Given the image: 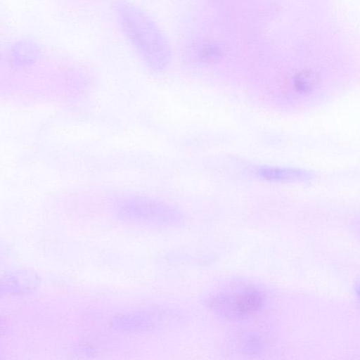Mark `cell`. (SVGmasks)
<instances>
[{
  "label": "cell",
  "mask_w": 360,
  "mask_h": 360,
  "mask_svg": "<svg viewBox=\"0 0 360 360\" xmlns=\"http://www.w3.org/2000/svg\"><path fill=\"white\" fill-rule=\"evenodd\" d=\"M262 294L252 286H242L236 290L221 292L211 298L210 308L220 316L230 319H241L260 309Z\"/></svg>",
  "instance_id": "cell-3"
},
{
  "label": "cell",
  "mask_w": 360,
  "mask_h": 360,
  "mask_svg": "<svg viewBox=\"0 0 360 360\" xmlns=\"http://www.w3.org/2000/svg\"><path fill=\"white\" fill-rule=\"evenodd\" d=\"M122 220L153 226H172L182 223L183 217L176 209L161 202L143 197L126 199L117 207Z\"/></svg>",
  "instance_id": "cell-2"
},
{
  "label": "cell",
  "mask_w": 360,
  "mask_h": 360,
  "mask_svg": "<svg viewBox=\"0 0 360 360\" xmlns=\"http://www.w3.org/2000/svg\"><path fill=\"white\" fill-rule=\"evenodd\" d=\"M116 12L121 29L143 60L155 70L170 63L172 49L159 27L145 12L134 4L119 1Z\"/></svg>",
  "instance_id": "cell-1"
},
{
  "label": "cell",
  "mask_w": 360,
  "mask_h": 360,
  "mask_svg": "<svg viewBox=\"0 0 360 360\" xmlns=\"http://www.w3.org/2000/svg\"><path fill=\"white\" fill-rule=\"evenodd\" d=\"M316 80L310 73H301L298 75L294 81L296 90L300 93H307L315 86Z\"/></svg>",
  "instance_id": "cell-7"
},
{
  "label": "cell",
  "mask_w": 360,
  "mask_h": 360,
  "mask_svg": "<svg viewBox=\"0 0 360 360\" xmlns=\"http://www.w3.org/2000/svg\"><path fill=\"white\" fill-rule=\"evenodd\" d=\"M153 316L150 313L126 314L116 320L115 326L126 330H143L157 322Z\"/></svg>",
  "instance_id": "cell-5"
},
{
  "label": "cell",
  "mask_w": 360,
  "mask_h": 360,
  "mask_svg": "<svg viewBox=\"0 0 360 360\" xmlns=\"http://www.w3.org/2000/svg\"><path fill=\"white\" fill-rule=\"evenodd\" d=\"M39 54V49L34 41L22 39L16 42L12 48L11 56L15 65L26 66L35 62Z\"/></svg>",
  "instance_id": "cell-4"
},
{
  "label": "cell",
  "mask_w": 360,
  "mask_h": 360,
  "mask_svg": "<svg viewBox=\"0 0 360 360\" xmlns=\"http://www.w3.org/2000/svg\"><path fill=\"white\" fill-rule=\"evenodd\" d=\"M1 54H0V61H1Z\"/></svg>",
  "instance_id": "cell-8"
},
{
  "label": "cell",
  "mask_w": 360,
  "mask_h": 360,
  "mask_svg": "<svg viewBox=\"0 0 360 360\" xmlns=\"http://www.w3.org/2000/svg\"><path fill=\"white\" fill-rule=\"evenodd\" d=\"M259 173L262 177L271 181H288L303 177L302 172L293 169L262 167Z\"/></svg>",
  "instance_id": "cell-6"
}]
</instances>
